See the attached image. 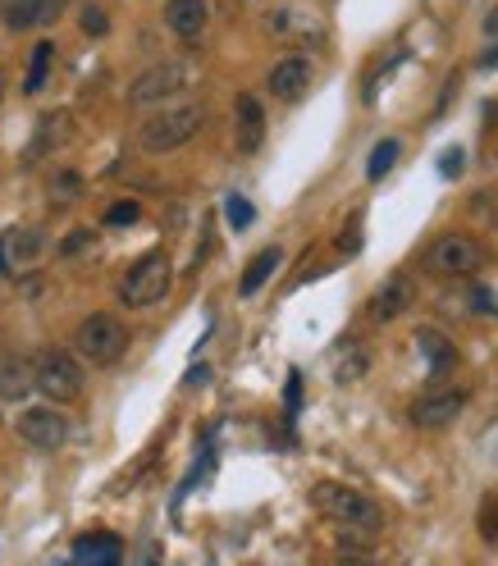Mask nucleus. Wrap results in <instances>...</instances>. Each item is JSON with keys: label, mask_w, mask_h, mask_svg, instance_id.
Here are the masks:
<instances>
[{"label": "nucleus", "mask_w": 498, "mask_h": 566, "mask_svg": "<svg viewBox=\"0 0 498 566\" xmlns=\"http://www.w3.org/2000/svg\"><path fill=\"white\" fill-rule=\"evenodd\" d=\"M206 128V105L202 101H175L161 105L156 115H146L138 128V146L146 156H169V151L188 146Z\"/></svg>", "instance_id": "1"}, {"label": "nucleus", "mask_w": 498, "mask_h": 566, "mask_svg": "<svg viewBox=\"0 0 498 566\" xmlns=\"http://www.w3.org/2000/svg\"><path fill=\"white\" fill-rule=\"evenodd\" d=\"M311 503L320 507V516H330L334 526L343 530H380L384 526V512L371 493H361L353 485H334V480H320L311 489Z\"/></svg>", "instance_id": "2"}, {"label": "nucleus", "mask_w": 498, "mask_h": 566, "mask_svg": "<svg viewBox=\"0 0 498 566\" xmlns=\"http://www.w3.org/2000/svg\"><path fill=\"white\" fill-rule=\"evenodd\" d=\"M169 283H175L169 256H165V252H146V256H138L133 266L119 274V307H128V311L156 307V301H165Z\"/></svg>", "instance_id": "3"}, {"label": "nucleus", "mask_w": 498, "mask_h": 566, "mask_svg": "<svg viewBox=\"0 0 498 566\" xmlns=\"http://www.w3.org/2000/svg\"><path fill=\"white\" fill-rule=\"evenodd\" d=\"M74 347H78V361L105 370L128 352V324L119 316H111V311H92L74 330Z\"/></svg>", "instance_id": "4"}, {"label": "nucleus", "mask_w": 498, "mask_h": 566, "mask_svg": "<svg viewBox=\"0 0 498 566\" xmlns=\"http://www.w3.org/2000/svg\"><path fill=\"white\" fill-rule=\"evenodd\" d=\"M33 388H41V398H47L51 407L78 402L82 398V365H78V357L64 352V347H47V352H37Z\"/></svg>", "instance_id": "5"}, {"label": "nucleus", "mask_w": 498, "mask_h": 566, "mask_svg": "<svg viewBox=\"0 0 498 566\" xmlns=\"http://www.w3.org/2000/svg\"><path fill=\"white\" fill-rule=\"evenodd\" d=\"M421 266H425V274H435V279H467V274H475L485 266V247L475 243V237H467V233H439L435 243L425 247Z\"/></svg>", "instance_id": "6"}, {"label": "nucleus", "mask_w": 498, "mask_h": 566, "mask_svg": "<svg viewBox=\"0 0 498 566\" xmlns=\"http://www.w3.org/2000/svg\"><path fill=\"white\" fill-rule=\"evenodd\" d=\"M188 82H192L188 60L151 64V69H142L133 82H128V105H138V111H146V105H165V101H175L179 92H188Z\"/></svg>", "instance_id": "7"}, {"label": "nucleus", "mask_w": 498, "mask_h": 566, "mask_svg": "<svg viewBox=\"0 0 498 566\" xmlns=\"http://www.w3.org/2000/svg\"><path fill=\"white\" fill-rule=\"evenodd\" d=\"M14 429L28 448L55 452V448H64V439H69V416H64L60 407H28L24 416L14 421Z\"/></svg>", "instance_id": "8"}, {"label": "nucleus", "mask_w": 498, "mask_h": 566, "mask_svg": "<svg viewBox=\"0 0 498 566\" xmlns=\"http://www.w3.org/2000/svg\"><path fill=\"white\" fill-rule=\"evenodd\" d=\"M462 407H467V388H458V384H435V388H425V394L411 402V425L444 429L448 421L462 416Z\"/></svg>", "instance_id": "9"}, {"label": "nucleus", "mask_w": 498, "mask_h": 566, "mask_svg": "<svg viewBox=\"0 0 498 566\" xmlns=\"http://www.w3.org/2000/svg\"><path fill=\"white\" fill-rule=\"evenodd\" d=\"M266 33L279 41H320L324 37V18L311 5H270L266 10Z\"/></svg>", "instance_id": "10"}, {"label": "nucleus", "mask_w": 498, "mask_h": 566, "mask_svg": "<svg viewBox=\"0 0 498 566\" xmlns=\"http://www.w3.org/2000/svg\"><path fill=\"white\" fill-rule=\"evenodd\" d=\"M69 0H0V24L10 33H37L64 18Z\"/></svg>", "instance_id": "11"}, {"label": "nucleus", "mask_w": 498, "mask_h": 566, "mask_svg": "<svg viewBox=\"0 0 498 566\" xmlns=\"http://www.w3.org/2000/svg\"><path fill=\"white\" fill-rule=\"evenodd\" d=\"M311 82H316V64L307 60V55H284L274 64V69L266 74V92L274 97V101H284V105H293V101H302L311 92Z\"/></svg>", "instance_id": "12"}, {"label": "nucleus", "mask_w": 498, "mask_h": 566, "mask_svg": "<svg viewBox=\"0 0 498 566\" xmlns=\"http://www.w3.org/2000/svg\"><path fill=\"white\" fill-rule=\"evenodd\" d=\"M411 301H417V288H411L407 274H388L380 288L371 293V301H366V316H371L375 324H394L411 311Z\"/></svg>", "instance_id": "13"}, {"label": "nucleus", "mask_w": 498, "mask_h": 566, "mask_svg": "<svg viewBox=\"0 0 498 566\" xmlns=\"http://www.w3.org/2000/svg\"><path fill=\"white\" fill-rule=\"evenodd\" d=\"M47 233L41 229H10V233H0V274H14V270H24L33 266V260L47 256Z\"/></svg>", "instance_id": "14"}, {"label": "nucleus", "mask_w": 498, "mask_h": 566, "mask_svg": "<svg viewBox=\"0 0 498 566\" xmlns=\"http://www.w3.org/2000/svg\"><path fill=\"white\" fill-rule=\"evenodd\" d=\"M233 142L243 156L261 151V142H266V111L252 92H238V101H233Z\"/></svg>", "instance_id": "15"}, {"label": "nucleus", "mask_w": 498, "mask_h": 566, "mask_svg": "<svg viewBox=\"0 0 498 566\" xmlns=\"http://www.w3.org/2000/svg\"><path fill=\"white\" fill-rule=\"evenodd\" d=\"M165 28L175 33V37H183V41H192V37H202L206 33V24H210V5L206 0H165Z\"/></svg>", "instance_id": "16"}, {"label": "nucleus", "mask_w": 498, "mask_h": 566, "mask_svg": "<svg viewBox=\"0 0 498 566\" xmlns=\"http://www.w3.org/2000/svg\"><path fill=\"white\" fill-rule=\"evenodd\" d=\"M74 566H124V543L119 535L92 530L74 543Z\"/></svg>", "instance_id": "17"}, {"label": "nucleus", "mask_w": 498, "mask_h": 566, "mask_svg": "<svg viewBox=\"0 0 498 566\" xmlns=\"http://www.w3.org/2000/svg\"><path fill=\"white\" fill-rule=\"evenodd\" d=\"M417 347H421V357H425V370H430V380H439L444 370H452L458 365V347L448 343V334H439V330H417Z\"/></svg>", "instance_id": "18"}, {"label": "nucleus", "mask_w": 498, "mask_h": 566, "mask_svg": "<svg viewBox=\"0 0 498 566\" xmlns=\"http://www.w3.org/2000/svg\"><path fill=\"white\" fill-rule=\"evenodd\" d=\"M69 115H64V111H55V115H47V119H41L37 124V138H33V146L24 151V160H37V156H51V151L55 146H64V142H69Z\"/></svg>", "instance_id": "19"}, {"label": "nucleus", "mask_w": 498, "mask_h": 566, "mask_svg": "<svg viewBox=\"0 0 498 566\" xmlns=\"http://www.w3.org/2000/svg\"><path fill=\"white\" fill-rule=\"evenodd\" d=\"M33 394V365L24 357H0V398L24 402Z\"/></svg>", "instance_id": "20"}, {"label": "nucleus", "mask_w": 498, "mask_h": 566, "mask_svg": "<svg viewBox=\"0 0 498 566\" xmlns=\"http://www.w3.org/2000/svg\"><path fill=\"white\" fill-rule=\"evenodd\" d=\"M279 260H284V252L279 247H266V252H256L252 260H247V270H243V279H238V293L243 297H256L270 283V274L279 270Z\"/></svg>", "instance_id": "21"}, {"label": "nucleus", "mask_w": 498, "mask_h": 566, "mask_svg": "<svg viewBox=\"0 0 498 566\" xmlns=\"http://www.w3.org/2000/svg\"><path fill=\"white\" fill-rule=\"evenodd\" d=\"M78 197H82V173L69 169V165H55V173H51V202L55 206H74Z\"/></svg>", "instance_id": "22"}, {"label": "nucleus", "mask_w": 498, "mask_h": 566, "mask_svg": "<svg viewBox=\"0 0 498 566\" xmlns=\"http://www.w3.org/2000/svg\"><path fill=\"white\" fill-rule=\"evenodd\" d=\"M51 64H55V47H51V41H41V47L33 51V60H28V78H24V92H28V97H37L41 87H47Z\"/></svg>", "instance_id": "23"}, {"label": "nucleus", "mask_w": 498, "mask_h": 566, "mask_svg": "<svg viewBox=\"0 0 498 566\" xmlns=\"http://www.w3.org/2000/svg\"><path fill=\"white\" fill-rule=\"evenodd\" d=\"M398 138H384V142H375V151H371V160H366V179L371 183H380L388 169H394V160H398Z\"/></svg>", "instance_id": "24"}, {"label": "nucleus", "mask_w": 498, "mask_h": 566, "mask_svg": "<svg viewBox=\"0 0 498 566\" xmlns=\"http://www.w3.org/2000/svg\"><path fill=\"white\" fill-rule=\"evenodd\" d=\"M343 352H339V365H334V375L339 384H353L366 375V352H361V343H339Z\"/></svg>", "instance_id": "25"}, {"label": "nucleus", "mask_w": 498, "mask_h": 566, "mask_svg": "<svg viewBox=\"0 0 498 566\" xmlns=\"http://www.w3.org/2000/svg\"><path fill=\"white\" fill-rule=\"evenodd\" d=\"M225 220H229V229H238V233H243V229L256 220V210H252V202L243 197V192H229V197H225Z\"/></svg>", "instance_id": "26"}, {"label": "nucleus", "mask_w": 498, "mask_h": 566, "mask_svg": "<svg viewBox=\"0 0 498 566\" xmlns=\"http://www.w3.org/2000/svg\"><path fill=\"white\" fill-rule=\"evenodd\" d=\"M475 530H481V539L489 543V549H498V498L494 493L481 503V512H475Z\"/></svg>", "instance_id": "27"}, {"label": "nucleus", "mask_w": 498, "mask_h": 566, "mask_svg": "<svg viewBox=\"0 0 498 566\" xmlns=\"http://www.w3.org/2000/svg\"><path fill=\"white\" fill-rule=\"evenodd\" d=\"M78 28L88 33V37H105V33H111V18H105L101 5H92V0H88V5L78 10Z\"/></svg>", "instance_id": "28"}, {"label": "nucleus", "mask_w": 498, "mask_h": 566, "mask_svg": "<svg viewBox=\"0 0 498 566\" xmlns=\"http://www.w3.org/2000/svg\"><path fill=\"white\" fill-rule=\"evenodd\" d=\"M138 215H142L138 202H115L111 210H105V224H111V229H119V224H138Z\"/></svg>", "instance_id": "29"}, {"label": "nucleus", "mask_w": 498, "mask_h": 566, "mask_svg": "<svg viewBox=\"0 0 498 566\" xmlns=\"http://www.w3.org/2000/svg\"><path fill=\"white\" fill-rule=\"evenodd\" d=\"M92 237H97L92 229H74L69 237H64V247H60V252H64V256H78V252H88V247H92Z\"/></svg>", "instance_id": "30"}, {"label": "nucleus", "mask_w": 498, "mask_h": 566, "mask_svg": "<svg viewBox=\"0 0 498 566\" xmlns=\"http://www.w3.org/2000/svg\"><path fill=\"white\" fill-rule=\"evenodd\" d=\"M339 252H343V256H357V252H361V220H353L348 229L339 233Z\"/></svg>", "instance_id": "31"}, {"label": "nucleus", "mask_w": 498, "mask_h": 566, "mask_svg": "<svg viewBox=\"0 0 498 566\" xmlns=\"http://www.w3.org/2000/svg\"><path fill=\"white\" fill-rule=\"evenodd\" d=\"M462 146H448L444 151V156H439V173H444V179H458V173H462Z\"/></svg>", "instance_id": "32"}, {"label": "nucleus", "mask_w": 498, "mask_h": 566, "mask_svg": "<svg viewBox=\"0 0 498 566\" xmlns=\"http://www.w3.org/2000/svg\"><path fill=\"white\" fill-rule=\"evenodd\" d=\"M297 402H302V375L293 370V375H289V411H297Z\"/></svg>", "instance_id": "33"}, {"label": "nucleus", "mask_w": 498, "mask_h": 566, "mask_svg": "<svg viewBox=\"0 0 498 566\" xmlns=\"http://www.w3.org/2000/svg\"><path fill=\"white\" fill-rule=\"evenodd\" d=\"M206 380H210V370H206V365H192V370H188V384H192V388L206 384Z\"/></svg>", "instance_id": "34"}, {"label": "nucleus", "mask_w": 498, "mask_h": 566, "mask_svg": "<svg viewBox=\"0 0 498 566\" xmlns=\"http://www.w3.org/2000/svg\"><path fill=\"white\" fill-rule=\"evenodd\" d=\"M339 566H375V562H371V557H353V553H348V557H339Z\"/></svg>", "instance_id": "35"}, {"label": "nucleus", "mask_w": 498, "mask_h": 566, "mask_svg": "<svg viewBox=\"0 0 498 566\" xmlns=\"http://www.w3.org/2000/svg\"><path fill=\"white\" fill-rule=\"evenodd\" d=\"M0 101H5V69H0Z\"/></svg>", "instance_id": "36"}, {"label": "nucleus", "mask_w": 498, "mask_h": 566, "mask_svg": "<svg viewBox=\"0 0 498 566\" xmlns=\"http://www.w3.org/2000/svg\"><path fill=\"white\" fill-rule=\"evenodd\" d=\"M146 566H161V562H156V557H151V562H146Z\"/></svg>", "instance_id": "37"}, {"label": "nucleus", "mask_w": 498, "mask_h": 566, "mask_svg": "<svg viewBox=\"0 0 498 566\" xmlns=\"http://www.w3.org/2000/svg\"><path fill=\"white\" fill-rule=\"evenodd\" d=\"M0 421H5V411H0Z\"/></svg>", "instance_id": "38"}, {"label": "nucleus", "mask_w": 498, "mask_h": 566, "mask_svg": "<svg viewBox=\"0 0 498 566\" xmlns=\"http://www.w3.org/2000/svg\"><path fill=\"white\" fill-rule=\"evenodd\" d=\"M60 566H69V562H60Z\"/></svg>", "instance_id": "39"}]
</instances>
